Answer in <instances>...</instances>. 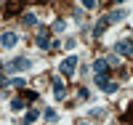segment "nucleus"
I'll use <instances>...</instances> for the list:
<instances>
[{
    "label": "nucleus",
    "instance_id": "obj_1",
    "mask_svg": "<svg viewBox=\"0 0 133 125\" xmlns=\"http://www.w3.org/2000/svg\"><path fill=\"white\" fill-rule=\"evenodd\" d=\"M75 69H77V59H75V56H66V59L59 64V72H61L64 77H72Z\"/></svg>",
    "mask_w": 133,
    "mask_h": 125
},
{
    "label": "nucleus",
    "instance_id": "obj_2",
    "mask_svg": "<svg viewBox=\"0 0 133 125\" xmlns=\"http://www.w3.org/2000/svg\"><path fill=\"white\" fill-rule=\"evenodd\" d=\"M29 67H32V61L21 56V59H14V61H8V64H5V69H8V72H24V69H29Z\"/></svg>",
    "mask_w": 133,
    "mask_h": 125
},
{
    "label": "nucleus",
    "instance_id": "obj_3",
    "mask_svg": "<svg viewBox=\"0 0 133 125\" xmlns=\"http://www.w3.org/2000/svg\"><path fill=\"white\" fill-rule=\"evenodd\" d=\"M21 8H24V0H8L5 3V19H14L16 14H21Z\"/></svg>",
    "mask_w": 133,
    "mask_h": 125
},
{
    "label": "nucleus",
    "instance_id": "obj_4",
    "mask_svg": "<svg viewBox=\"0 0 133 125\" xmlns=\"http://www.w3.org/2000/svg\"><path fill=\"white\" fill-rule=\"evenodd\" d=\"M96 85L101 88V90H107V93H115V90H117V83L109 80L107 75H96Z\"/></svg>",
    "mask_w": 133,
    "mask_h": 125
},
{
    "label": "nucleus",
    "instance_id": "obj_5",
    "mask_svg": "<svg viewBox=\"0 0 133 125\" xmlns=\"http://www.w3.org/2000/svg\"><path fill=\"white\" fill-rule=\"evenodd\" d=\"M117 53H123V56H133V37H123V40H117Z\"/></svg>",
    "mask_w": 133,
    "mask_h": 125
},
{
    "label": "nucleus",
    "instance_id": "obj_6",
    "mask_svg": "<svg viewBox=\"0 0 133 125\" xmlns=\"http://www.w3.org/2000/svg\"><path fill=\"white\" fill-rule=\"evenodd\" d=\"M35 43H37V48H43V51H45V48H51V45H53V43H51V32H48L45 27H40L37 40H35Z\"/></svg>",
    "mask_w": 133,
    "mask_h": 125
},
{
    "label": "nucleus",
    "instance_id": "obj_7",
    "mask_svg": "<svg viewBox=\"0 0 133 125\" xmlns=\"http://www.w3.org/2000/svg\"><path fill=\"white\" fill-rule=\"evenodd\" d=\"M16 43H19L16 32H3V35H0V45H3V48H14Z\"/></svg>",
    "mask_w": 133,
    "mask_h": 125
},
{
    "label": "nucleus",
    "instance_id": "obj_8",
    "mask_svg": "<svg viewBox=\"0 0 133 125\" xmlns=\"http://www.w3.org/2000/svg\"><path fill=\"white\" fill-rule=\"evenodd\" d=\"M93 72L96 75H109V61L107 59H96L93 61Z\"/></svg>",
    "mask_w": 133,
    "mask_h": 125
},
{
    "label": "nucleus",
    "instance_id": "obj_9",
    "mask_svg": "<svg viewBox=\"0 0 133 125\" xmlns=\"http://www.w3.org/2000/svg\"><path fill=\"white\" fill-rule=\"evenodd\" d=\"M53 96H56V98H64V96H66V85L59 80V77L53 80Z\"/></svg>",
    "mask_w": 133,
    "mask_h": 125
},
{
    "label": "nucleus",
    "instance_id": "obj_10",
    "mask_svg": "<svg viewBox=\"0 0 133 125\" xmlns=\"http://www.w3.org/2000/svg\"><path fill=\"white\" fill-rule=\"evenodd\" d=\"M107 24H109V19L104 16V19H98L96 21V27H93V37H101L104 35V29H107Z\"/></svg>",
    "mask_w": 133,
    "mask_h": 125
},
{
    "label": "nucleus",
    "instance_id": "obj_11",
    "mask_svg": "<svg viewBox=\"0 0 133 125\" xmlns=\"http://www.w3.org/2000/svg\"><path fill=\"white\" fill-rule=\"evenodd\" d=\"M125 16H128V14H125L123 8H117V11H112V14H107V19H109V21H123Z\"/></svg>",
    "mask_w": 133,
    "mask_h": 125
},
{
    "label": "nucleus",
    "instance_id": "obj_12",
    "mask_svg": "<svg viewBox=\"0 0 133 125\" xmlns=\"http://www.w3.org/2000/svg\"><path fill=\"white\" fill-rule=\"evenodd\" d=\"M24 107H27V101L21 98V96H16L14 101H11V109H14V112H21V109H24Z\"/></svg>",
    "mask_w": 133,
    "mask_h": 125
},
{
    "label": "nucleus",
    "instance_id": "obj_13",
    "mask_svg": "<svg viewBox=\"0 0 133 125\" xmlns=\"http://www.w3.org/2000/svg\"><path fill=\"white\" fill-rule=\"evenodd\" d=\"M37 117H40V112H37V109H29L27 115H24V125H29V122H35Z\"/></svg>",
    "mask_w": 133,
    "mask_h": 125
},
{
    "label": "nucleus",
    "instance_id": "obj_14",
    "mask_svg": "<svg viewBox=\"0 0 133 125\" xmlns=\"http://www.w3.org/2000/svg\"><path fill=\"white\" fill-rule=\"evenodd\" d=\"M21 21H24L27 27H35V24H37V16H35V14H24V16H21Z\"/></svg>",
    "mask_w": 133,
    "mask_h": 125
},
{
    "label": "nucleus",
    "instance_id": "obj_15",
    "mask_svg": "<svg viewBox=\"0 0 133 125\" xmlns=\"http://www.w3.org/2000/svg\"><path fill=\"white\" fill-rule=\"evenodd\" d=\"M21 98L24 101H37V90H21Z\"/></svg>",
    "mask_w": 133,
    "mask_h": 125
},
{
    "label": "nucleus",
    "instance_id": "obj_16",
    "mask_svg": "<svg viewBox=\"0 0 133 125\" xmlns=\"http://www.w3.org/2000/svg\"><path fill=\"white\" fill-rule=\"evenodd\" d=\"M123 122L133 125V104H128V109H125V115H123Z\"/></svg>",
    "mask_w": 133,
    "mask_h": 125
},
{
    "label": "nucleus",
    "instance_id": "obj_17",
    "mask_svg": "<svg viewBox=\"0 0 133 125\" xmlns=\"http://www.w3.org/2000/svg\"><path fill=\"white\" fill-rule=\"evenodd\" d=\"M11 85H16L19 90H24V85H27V80H24V77H14V80H11Z\"/></svg>",
    "mask_w": 133,
    "mask_h": 125
},
{
    "label": "nucleus",
    "instance_id": "obj_18",
    "mask_svg": "<svg viewBox=\"0 0 133 125\" xmlns=\"http://www.w3.org/2000/svg\"><path fill=\"white\" fill-rule=\"evenodd\" d=\"M43 117H45L48 122H53V120H56V109H45V112H43Z\"/></svg>",
    "mask_w": 133,
    "mask_h": 125
},
{
    "label": "nucleus",
    "instance_id": "obj_19",
    "mask_svg": "<svg viewBox=\"0 0 133 125\" xmlns=\"http://www.w3.org/2000/svg\"><path fill=\"white\" fill-rule=\"evenodd\" d=\"M3 69H5V64H0V88H5V85H11V80H5V77H3Z\"/></svg>",
    "mask_w": 133,
    "mask_h": 125
},
{
    "label": "nucleus",
    "instance_id": "obj_20",
    "mask_svg": "<svg viewBox=\"0 0 133 125\" xmlns=\"http://www.w3.org/2000/svg\"><path fill=\"white\" fill-rule=\"evenodd\" d=\"M61 29H64V21L56 19V21H53V32H61Z\"/></svg>",
    "mask_w": 133,
    "mask_h": 125
},
{
    "label": "nucleus",
    "instance_id": "obj_21",
    "mask_svg": "<svg viewBox=\"0 0 133 125\" xmlns=\"http://www.w3.org/2000/svg\"><path fill=\"white\" fill-rule=\"evenodd\" d=\"M80 3H83L88 11H91V8H96V0H80Z\"/></svg>",
    "mask_w": 133,
    "mask_h": 125
},
{
    "label": "nucleus",
    "instance_id": "obj_22",
    "mask_svg": "<svg viewBox=\"0 0 133 125\" xmlns=\"http://www.w3.org/2000/svg\"><path fill=\"white\" fill-rule=\"evenodd\" d=\"M115 3H123V0H115Z\"/></svg>",
    "mask_w": 133,
    "mask_h": 125
},
{
    "label": "nucleus",
    "instance_id": "obj_23",
    "mask_svg": "<svg viewBox=\"0 0 133 125\" xmlns=\"http://www.w3.org/2000/svg\"><path fill=\"white\" fill-rule=\"evenodd\" d=\"M80 125H88V122H80Z\"/></svg>",
    "mask_w": 133,
    "mask_h": 125
}]
</instances>
